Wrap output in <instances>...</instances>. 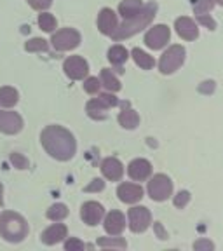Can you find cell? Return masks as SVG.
<instances>
[{
    "label": "cell",
    "instance_id": "6da1fadb",
    "mask_svg": "<svg viewBox=\"0 0 223 251\" xmlns=\"http://www.w3.org/2000/svg\"><path fill=\"white\" fill-rule=\"evenodd\" d=\"M40 141H42L47 153L58 161H70L75 153V149H77L72 133L61 126H47L42 131Z\"/></svg>",
    "mask_w": 223,
    "mask_h": 251
},
{
    "label": "cell",
    "instance_id": "7a4b0ae2",
    "mask_svg": "<svg viewBox=\"0 0 223 251\" xmlns=\"http://www.w3.org/2000/svg\"><path fill=\"white\" fill-rule=\"evenodd\" d=\"M157 11V5L155 4H149L145 7H141L138 11V14H134L133 18H127L124 20V23L121 26H117L112 33V39L114 40H122V39H127V37H133L134 33L141 31L145 26H149L150 21L153 20V16H155Z\"/></svg>",
    "mask_w": 223,
    "mask_h": 251
},
{
    "label": "cell",
    "instance_id": "3957f363",
    "mask_svg": "<svg viewBox=\"0 0 223 251\" xmlns=\"http://www.w3.org/2000/svg\"><path fill=\"white\" fill-rule=\"evenodd\" d=\"M0 235L9 243H21L28 235L26 220L14 211H4L0 215Z\"/></svg>",
    "mask_w": 223,
    "mask_h": 251
},
{
    "label": "cell",
    "instance_id": "277c9868",
    "mask_svg": "<svg viewBox=\"0 0 223 251\" xmlns=\"http://www.w3.org/2000/svg\"><path fill=\"white\" fill-rule=\"evenodd\" d=\"M185 61V49L181 46H171L164 54L161 56L159 61V70L164 75H169L176 72Z\"/></svg>",
    "mask_w": 223,
    "mask_h": 251
},
{
    "label": "cell",
    "instance_id": "5b68a950",
    "mask_svg": "<svg viewBox=\"0 0 223 251\" xmlns=\"http://www.w3.org/2000/svg\"><path fill=\"white\" fill-rule=\"evenodd\" d=\"M119 103V100L115 98L114 94H101L99 98H94L87 103L86 112L91 119H96V121H103L106 117V110L112 108Z\"/></svg>",
    "mask_w": 223,
    "mask_h": 251
},
{
    "label": "cell",
    "instance_id": "8992f818",
    "mask_svg": "<svg viewBox=\"0 0 223 251\" xmlns=\"http://www.w3.org/2000/svg\"><path fill=\"white\" fill-rule=\"evenodd\" d=\"M51 42L56 51H70L80 44V33L74 28H63L52 35Z\"/></svg>",
    "mask_w": 223,
    "mask_h": 251
},
{
    "label": "cell",
    "instance_id": "52a82bcc",
    "mask_svg": "<svg viewBox=\"0 0 223 251\" xmlns=\"http://www.w3.org/2000/svg\"><path fill=\"white\" fill-rule=\"evenodd\" d=\"M173 194V181L166 175H155L149 181V196L152 201H166Z\"/></svg>",
    "mask_w": 223,
    "mask_h": 251
},
{
    "label": "cell",
    "instance_id": "ba28073f",
    "mask_svg": "<svg viewBox=\"0 0 223 251\" xmlns=\"http://www.w3.org/2000/svg\"><path fill=\"white\" fill-rule=\"evenodd\" d=\"M169 37H171V31H169V28L166 25H155V26L147 31L145 44L147 47L157 51V49H162L169 42Z\"/></svg>",
    "mask_w": 223,
    "mask_h": 251
},
{
    "label": "cell",
    "instance_id": "9c48e42d",
    "mask_svg": "<svg viewBox=\"0 0 223 251\" xmlns=\"http://www.w3.org/2000/svg\"><path fill=\"white\" fill-rule=\"evenodd\" d=\"M150 222H152V215H150L149 208L145 206H134L129 209V227L133 232L140 234L149 228Z\"/></svg>",
    "mask_w": 223,
    "mask_h": 251
},
{
    "label": "cell",
    "instance_id": "30bf717a",
    "mask_svg": "<svg viewBox=\"0 0 223 251\" xmlns=\"http://www.w3.org/2000/svg\"><path fill=\"white\" fill-rule=\"evenodd\" d=\"M63 70H65V74H67L72 80H80V78L86 77L87 72H89V65H87L86 59L80 58V56H70V58L65 59V63H63Z\"/></svg>",
    "mask_w": 223,
    "mask_h": 251
},
{
    "label": "cell",
    "instance_id": "8fae6325",
    "mask_svg": "<svg viewBox=\"0 0 223 251\" xmlns=\"http://www.w3.org/2000/svg\"><path fill=\"white\" fill-rule=\"evenodd\" d=\"M23 129V119L20 117V114L5 110L0 112V131L5 134H16Z\"/></svg>",
    "mask_w": 223,
    "mask_h": 251
},
{
    "label": "cell",
    "instance_id": "7c38bea8",
    "mask_svg": "<svg viewBox=\"0 0 223 251\" xmlns=\"http://www.w3.org/2000/svg\"><path fill=\"white\" fill-rule=\"evenodd\" d=\"M80 216H82V220L87 225L94 227V225H98L103 220V216H105V209H103V206L99 202L89 201V202L84 204L82 209H80Z\"/></svg>",
    "mask_w": 223,
    "mask_h": 251
},
{
    "label": "cell",
    "instance_id": "4fadbf2b",
    "mask_svg": "<svg viewBox=\"0 0 223 251\" xmlns=\"http://www.w3.org/2000/svg\"><path fill=\"white\" fill-rule=\"evenodd\" d=\"M117 196L122 202L134 204L143 197V188L136 183H122L117 188Z\"/></svg>",
    "mask_w": 223,
    "mask_h": 251
},
{
    "label": "cell",
    "instance_id": "5bb4252c",
    "mask_svg": "<svg viewBox=\"0 0 223 251\" xmlns=\"http://www.w3.org/2000/svg\"><path fill=\"white\" fill-rule=\"evenodd\" d=\"M174 28H176L178 35L185 40H196L197 35H199V28H197V25L194 23V20H190V18H187V16L178 18L176 23H174Z\"/></svg>",
    "mask_w": 223,
    "mask_h": 251
},
{
    "label": "cell",
    "instance_id": "9a60e30c",
    "mask_svg": "<svg viewBox=\"0 0 223 251\" xmlns=\"http://www.w3.org/2000/svg\"><path fill=\"white\" fill-rule=\"evenodd\" d=\"M127 173L129 176L136 181H143L152 175V164L145 159H134L129 166H127Z\"/></svg>",
    "mask_w": 223,
    "mask_h": 251
},
{
    "label": "cell",
    "instance_id": "2e32d148",
    "mask_svg": "<svg viewBox=\"0 0 223 251\" xmlns=\"http://www.w3.org/2000/svg\"><path fill=\"white\" fill-rule=\"evenodd\" d=\"M101 173L103 176L108 178V180L119 181L122 178V175H124V166L115 157H108V159H105L101 162Z\"/></svg>",
    "mask_w": 223,
    "mask_h": 251
},
{
    "label": "cell",
    "instance_id": "e0dca14e",
    "mask_svg": "<svg viewBox=\"0 0 223 251\" xmlns=\"http://www.w3.org/2000/svg\"><path fill=\"white\" fill-rule=\"evenodd\" d=\"M98 28L103 35H112L114 30L117 28V14L108 7L101 9L98 16Z\"/></svg>",
    "mask_w": 223,
    "mask_h": 251
},
{
    "label": "cell",
    "instance_id": "ac0fdd59",
    "mask_svg": "<svg viewBox=\"0 0 223 251\" xmlns=\"http://www.w3.org/2000/svg\"><path fill=\"white\" fill-rule=\"evenodd\" d=\"M65 237H67V227H65L63 224L51 225V227L46 228V230L42 232V235H40L42 243L44 244H49V246L61 243V241L65 239Z\"/></svg>",
    "mask_w": 223,
    "mask_h": 251
},
{
    "label": "cell",
    "instance_id": "d6986e66",
    "mask_svg": "<svg viewBox=\"0 0 223 251\" xmlns=\"http://www.w3.org/2000/svg\"><path fill=\"white\" fill-rule=\"evenodd\" d=\"M103 225H105V230L110 235H119L125 227V218L121 211H110L105 216V224Z\"/></svg>",
    "mask_w": 223,
    "mask_h": 251
},
{
    "label": "cell",
    "instance_id": "ffe728a7",
    "mask_svg": "<svg viewBox=\"0 0 223 251\" xmlns=\"http://www.w3.org/2000/svg\"><path fill=\"white\" fill-rule=\"evenodd\" d=\"M119 124L125 129H134L140 124V117L133 108H124L119 115Z\"/></svg>",
    "mask_w": 223,
    "mask_h": 251
},
{
    "label": "cell",
    "instance_id": "44dd1931",
    "mask_svg": "<svg viewBox=\"0 0 223 251\" xmlns=\"http://www.w3.org/2000/svg\"><path fill=\"white\" fill-rule=\"evenodd\" d=\"M141 7H143L141 0H122L121 5H119V12L124 20H127V18H133L134 14H138Z\"/></svg>",
    "mask_w": 223,
    "mask_h": 251
},
{
    "label": "cell",
    "instance_id": "7402d4cb",
    "mask_svg": "<svg viewBox=\"0 0 223 251\" xmlns=\"http://www.w3.org/2000/svg\"><path fill=\"white\" fill-rule=\"evenodd\" d=\"M18 100H20V94H18V91L14 89V87H0V105L2 106H14L16 103H18Z\"/></svg>",
    "mask_w": 223,
    "mask_h": 251
},
{
    "label": "cell",
    "instance_id": "603a6c76",
    "mask_svg": "<svg viewBox=\"0 0 223 251\" xmlns=\"http://www.w3.org/2000/svg\"><path fill=\"white\" fill-rule=\"evenodd\" d=\"M101 84L110 91V93H117V91L122 87L121 82H119V78L115 77V75L112 74V70H108V68H103L101 70Z\"/></svg>",
    "mask_w": 223,
    "mask_h": 251
},
{
    "label": "cell",
    "instance_id": "cb8c5ba5",
    "mask_svg": "<svg viewBox=\"0 0 223 251\" xmlns=\"http://www.w3.org/2000/svg\"><path fill=\"white\" fill-rule=\"evenodd\" d=\"M133 58H134V61H136V65L140 68H143V70H150V68L155 65V61H153V58L152 56H149L145 51H141V49H133Z\"/></svg>",
    "mask_w": 223,
    "mask_h": 251
},
{
    "label": "cell",
    "instance_id": "d4e9b609",
    "mask_svg": "<svg viewBox=\"0 0 223 251\" xmlns=\"http://www.w3.org/2000/svg\"><path fill=\"white\" fill-rule=\"evenodd\" d=\"M127 58H129V52L122 46H114L108 51V59L112 61V65H122L127 61Z\"/></svg>",
    "mask_w": 223,
    "mask_h": 251
},
{
    "label": "cell",
    "instance_id": "484cf974",
    "mask_svg": "<svg viewBox=\"0 0 223 251\" xmlns=\"http://www.w3.org/2000/svg\"><path fill=\"white\" fill-rule=\"evenodd\" d=\"M67 216H68V208L61 202L52 204L51 208L47 209V218L52 220V222H59V220L67 218Z\"/></svg>",
    "mask_w": 223,
    "mask_h": 251
},
{
    "label": "cell",
    "instance_id": "4316f807",
    "mask_svg": "<svg viewBox=\"0 0 223 251\" xmlns=\"http://www.w3.org/2000/svg\"><path fill=\"white\" fill-rule=\"evenodd\" d=\"M99 248H115V250H124L127 244L124 239H119V237H99L98 239Z\"/></svg>",
    "mask_w": 223,
    "mask_h": 251
},
{
    "label": "cell",
    "instance_id": "83f0119b",
    "mask_svg": "<svg viewBox=\"0 0 223 251\" xmlns=\"http://www.w3.org/2000/svg\"><path fill=\"white\" fill-rule=\"evenodd\" d=\"M39 25L44 31H52L56 28V18L49 12H42L39 16Z\"/></svg>",
    "mask_w": 223,
    "mask_h": 251
},
{
    "label": "cell",
    "instance_id": "f1b7e54d",
    "mask_svg": "<svg viewBox=\"0 0 223 251\" xmlns=\"http://www.w3.org/2000/svg\"><path fill=\"white\" fill-rule=\"evenodd\" d=\"M26 51L30 52H37V51H46L47 49V42L44 39H31L26 42Z\"/></svg>",
    "mask_w": 223,
    "mask_h": 251
},
{
    "label": "cell",
    "instance_id": "f546056e",
    "mask_svg": "<svg viewBox=\"0 0 223 251\" xmlns=\"http://www.w3.org/2000/svg\"><path fill=\"white\" fill-rule=\"evenodd\" d=\"M9 159H11V162H12V166H14V168H18V169H26L28 168V159L23 155V153L12 152Z\"/></svg>",
    "mask_w": 223,
    "mask_h": 251
},
{
    "label": "cell",
    "instance_id": "4dcf8cb0",
    "mask_svg": "<svg viewBox=\"0 0 223 251\" xmlns=\"http://www.w3.org/2000/svg\"><path fill=\"white\" fill-rule=\"evenodd\" d=\"M101 87V80H98V77H89L84 82V89L87 91L89 94H96Z\"/></svg>",
    "mask_w": 223,
    "mask_h": 251
},
{
    "label": "cell",
    "instance_id": "1f68e13d",
    "mask_svg": "<svg viewBox=\"0 0 223 251\" xmlns=\"http://www.w3.org/2000/svg\"><path fill=\"white\" fill-rule=\"evenodd\" d=\"M215 0H199L196 5V14L200 16V14H206V12H209L213 7H215Z\"/></svg>",
    "mask_w": 223,
    "mask_h": 251
},
{
    "label": "cell",
    "instance_id": "d6a6232c",
    "mask_svg": "<svg viewBox=\"0 0 223 251\" xmlns=\"http://www.w3.org/2000/svg\"><path fill=\"white\" fill-rule=\"evenodd\" d=\"M188 201H190V194H188L187 190H181L178 196H174V206L180 208V209H183L188 204Z\"/></svg>",
    "mask_w": 223,
    "mask_h": 251
},
{
    "label": "cell",
    "instance_id": "836d02e7",
    "mask_svg": "<svg viewBox=\"0 0 223 251\" xmlns=\"http://www.w3.org/2000/svg\"><path fill=\"white\" fill-rule=\"evenodd\" d=\"M84 248H87V246L82 241L75 239V237H70V239L65 243V250L67 251H80V250H84Z\"/></svg>",
    "mask_w": 223,
    "mask_h": 251
},
{
    "label": "cell",
    "instance_id": "e575fe53",
    "mask_svg": "<svg viewBox=\"0 0 223 251\" xmlns=\"http://www.w3.org/2000/svg\"><path fill=\"white\" fill-rule=\"evenodd\" d=\"M28 4L33 9H37V11H44V9H47L52 4V0H28Z\"/></svg>",
    "mask_w": 223,
    "mask_h": 251
},
{
    "label": "cell",
    "instance_id": "d590c367",
    "mask_svg": "<svg viewBox=\"0 0 223 251\" xmlns=\"http://www.w3.org/2000/svg\"><path fill=\"white\" fill-rule=\"evenodd\" d=\"M103 188H105V181L96 178V180H93V183L87 185L84 190H86V192H99V190H103Z\"/></svg>",
    "mask_w": 223,
    "mask_h": 251
},
{
    "label": "cell",
    "instance_id": "8d00e7d4",
    "mask_svg": "<svg viewBox=\"0 0 223 251\" xmlns=\"http://www.w3.org/2000/svg\"><path fill=\"white\" fill-rule=\"evenodd\" d=\"M197 20H199V23H200V25H204V26H208L209 30H215V28H216L215 20H213V18H209L208 14H200V16H197Z\"/></svg>",
    "mask_w": 223,
    "mask_h": 251
},
{
    "label": "cell",
    "instance_id": "74e56055",
    "mask_svg": "<svg viewBox=\"0 0 223 251\" xmlns=\"http://www.w3.org/2000/svg\"><path fill=\"white\" fill-rule=\"evenodd\" d=\"M194 248H196V250H215V244H213L211 241L200 239V241H197V243L194 244Z\"/></svg>",
    "mask_w": 223,
    "mask_h": 251
},
{
    "label": "cell",
    "instance_id": "f35d334b",
    "mask_svg": "<svg viewBox=\"0 0 223 251\" xmlns=\"http://www.w3.org/2000/svg\"><path fill=\"white\" fill-rule=\"evenodd\" d=\"M153 228H155L157 235H159V239H168V232L162 228V225L157 222V224H153Z\"/></svg>",
    "mask_w": 223,
    "mask_h": 251
},
{
    "label": "cell",
    "instance_id": "ab89813d",
    "mask_svg": "<svg viewBox=\"0 0 223 251\" xmlns=\"http://www.w3.org/2000/svg\"><path fill=\"white\" fill-rule=\"evenodd\" d=\"M204 84H206V86L200 87V91H204V93H208V91L215 89V82H211V80H209V82H204Z\"/></svg>",
    "mask_w": 223,
    "mask_h": 251
},
{
    "label": "cell",
    "instance_id": "60d3db41",
    "mask_svg": "<svg viewBox=\"0 0 223 251\" xmlns=\"http://www.w3.org/2000/svg\"><path fill=\"white\" fill-rule=\"evenodd\" d=\"M2 192H4V187H2V185H0V206H2V204H4V197H2Z\"/></svg>",
    "mask_w": 223,
    "mask_h": 251
},
{
    "label": "cell",
    "instance_id": "b9f144b4",
    "mask_svg": "<svg viewBox=\"0 0 223 251\" xmlns=\"http://www.w3.org/2000/svg\"><path fill=\"white\" fill-rule=\"evenodd\" d=\"M215 2H218L220 5H223V0H215Z\"/></svg>",
    "mask_w": 223,
    "mask_h": 251
}]
</instances>
